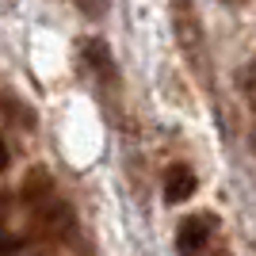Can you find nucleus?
Listing matches in <instances>:
<instances>
[{
	"instance_id": "nucleus-6",
	"label": "nucleus",
	"mask_w": 256,
	"mask_h": 256,
	"mask_svg": "<svg viewBox=\"0 0 256 256\" xmlns=\"http://www.w3.org/2000/svg\"><path fill=\"white\" fill-rule=\"evenodd\" d=\"M54 195H58V192H54V176H50L46 168H31L27 176H23L20 199L31 206V210H34V206H42V203H50Z\"/></svg>"
},
{
	"instance_id": "nucleus-8",
	"label": "nucleus",
	"mask_w": 256,
	"mask_h": 256,
	"mask_svg": "<svg viewBox=\"0 0 256 256\" xmlns=\"http://www.w3.org/2000/svg\"><path fill=\"white\" fill-rule=\"evenodd\" d=\"M234 80H237V92H241V100H245V104L256 111V58H248V62L237 69Z\"/></svg>"
},
{
	"instance_id": "nucleus-12",
	"label": "nucleus",
	"mask_w": 256,
	"mask_h": 256,
	"mask_svg": "<svg viewBox=\"0 0 256 256\" xmlns=\"http://www.w3.org/2000/svg\"><path fill=\"white\" fill-rule=\"evenodd\" d=\"M0 241H4V230H0Z\"/></svg>"
},
{
	"instance_id": "nucleus-7",
	"label": "nucleus",
	"mask_w": 256,
	"mask_h": 256,
	"mask_svg": "<svg viewBox=\"0 0 256 256\" xmlns=\"http://www.w3.org/2000/svg\"><path fill=\"white\" fill-rule=\"evenodd\" d=\"M0 115L8 118V122H16L20 130H34L38 126V118H34V111L27 104H23L16 92H8V88H0Z\"/></svg>"
},
{
	"instance_id": "nucleus-5",
	"label": "nucleus",
	"mask_w": 256,
	"mask_h": 256,
	"mask_svg": "<svg viewBox=\"0 0 256 256\" xmlns=\"http://www.w3.org/2000/svg\"><path fill=\"white\" fill-rule=\"evenodd\" d=\"M192 195H195V172L184 160H172L164 168V199L168 203H188Z\"/></svg>"
},
{
	"instance_id": "nucleus-10",
	"label": "nucleus",
	"mask_w": 256,
	"mask_h": 256,
	"mask_svg": "<svg viewBox=\"0 0 256 256\" xmlns=\"http://www.w3.org/2000/svg\"><path fill=\"white\" fill-rule=\"evenodd\" d=\"M222 4H230V8H237V4H245V0H222Z\"/></svg>"
},
{
	"instance_id": "nucleus-11",
	"label": "nucleus",
	"mask_w": 256,
	"mask_h": 256,
	"mask_svg": "<svg viewBox=\"0 0 256 256\" xmlns=\"http://www.w3.org/2000/svg\"><path fill=\"white\" fill-rule=\"evenodd\" d=\"M252 146H256V130H252Z\"/></svg>"
},
{
	"instance_id": "nucleus-1",
	"label": "nucleus",
	"mask_w": 256,
	"mask_h": 256,
	"mask_svg": "<svg viewBox=\"0 0 256 256\" xmlns=\"http://www.w3.org/2000/svg\"><path fill=\"white\" fill-rule=\"evenodd\" d=\"M172 34H176V46H180L188 69L195 73V80L210 84V50H206V34L192 0H172Z\"/></svg>"
},
{
	"instance_id": "nucleus-3",
	"label": "nucleus",
	"mask_w": 256,
	"mask_h": 256,
	"mask_svg": "<svg viewBox=\"0 0 256 256\" xmlns=\"http://www.w3.org/2000/svg\"><path fill=\"white\" fill-rule=\"evenodd\" d=\"M34 226H38V234L42 237H50V241H65V237H73V230H76V222H73V210L54 195L50 203H42V206H34Z\"/></svg>"
},
{
	"instance_id": "nucleus-2",
	"label": "nucleus",
	"mask_w": 256,
	"mask_h": 256,
	"mask_svg": "<svg viewBox=\"0 0 256 256\" xmlns=\"http://www.w3.org/2000/svg\"><path fill=\"white\" fill-rule=\"evenodd\" d=\"M214 237H218V218L203 210V214H192V218L180 222L176 248H180V256H206V248L214 245Z\"/></svg>"
},
{
	"instance_id": "nucleus-4",
	"label": "nucleus",
	"mask_w": 256,
	"mask_h": 256,
	"mask_svg": "<svg viewBox=\"0 0 256 256\" xmlns=\"http://www.w3.org/2000/svg\"><path fill=\"white\" fill-rule=\"evenodd\" d=\"M80 54H84L88 69L96 73V80H107V84H118V69H115V58H111V50H107V42H104V38H84Z\"/></svg>"
},
{
	"instance_id": "nucleus-9",
	"label": "nucleus",
	"mask_w": 256,
	"mask_h": 256,
	"mask_svg": "<svg viewBox=\"0 0 256 256\" xmlns=\"http://www.w3.org/2000/svg\"><path fill=\"white\" fill-rule=\"evenodd\" d=\"M8 146H4V134H0V172H4V168H8Z\"/></svg>"
}]
</instances>
